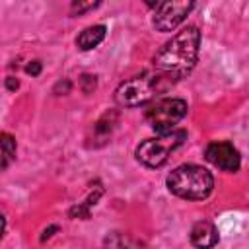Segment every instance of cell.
Segmentation results:
<instances>
[{
  "label": "cell",
  "instance_id": "2e32d148",
  "mask_svg": "<svg viewBox=\"0 0 249 249\" xmlns=\"http://www.w3.org/2000/svg\"><path fill=\"white\" fill-rule=\"evenodd\" d=\"M18 86H19V82H18L16 78H12V76H10V78H6V88H8L10 91L18 89Z\"/></svg>",
  "mask_w": 249,
  "mask_h": 249
},
{
  "label": "cell",
  "instance_id": "7a4b0ae2",
  "mask_svg": "<svg viewBox=\"0 0 249 249\" xmlns=\"http://www.w3.org/2000/svg\"><path fill=\"white\" fill-rule=\"evenodd\" d=\"M165 183L173 195L181 198H189V200H202L214 189L212 173L206 167L195 165V163H183L175 167L167 175Z\"/></svg>",
  "mask_w": 249,
  "mask_h": 249
},
{
  "label": "cell",
  "instance_id": "3957f363",
  "mask_svg": "<svg viewBox=\"0 0 249 249\" xmlns=\"http://www.w3.org/2000/svg\"><path fill=\"white\" fill-rule=\"evenodd\" d=\"M161 82H163V76H156V74L134 76V78L123 82L117 88L115 101L119 105H124V107L144 105L146 101H150L160 91V84Z\"/></svg>",
  "mask_w": 249,
  "mask_h": 249
},
{
  "label": "cell",
  "instance_id": "e0dca14e",
  "mask_svg": "<svg viewBox=\"0 0 249 249\" xmlns=\"http://www.w3.org/2000/svg\"><path fill=\"white\" fill-rule=\"evenodd\" d=\"M56 230H58L56 226H51L49 230H45V231H43V235H41V241H45V239H49V237L53 235V231H56Z\"/></svg>",
  "mask_w": 249,
  "mask_h": 249
},
{
  "label": "cell",
  "instance_id": "6da1fadb",
  "mask_svg": "<svg viewBox=\"0 0 249 249\" xmlns=\"http://www.w3.org/2000/svg\"><path fill=\"white\" fill-rule=\"evenodd\" d=\"M198 47H200V31L198 27L189 25L156 53L154 64L163 72H185L196 62Z\"/></svg>",
  "mask_w": 249,
  "mask_h": 249
},
{
  "label": "cell",
  "instance_id": "8992f818",
  "mask_svg": "<svg viewBox=\"0 0 249 249\" xmlns=\"http://www.w3.org/2000/svg\"><path fill=\"white\" fill-rule=\"evenodd\" d=\"M195 8L193 2H160L154 16V27L158 31H173Z\"/></svg>",
  "mask_w": 249,
  "mask_h": 249
},
{
  "label": "cell",
  "instance_id": "4fadbf2b",
  "mask_svg": "<svg viewBox=\"0 0 249 249\" xmlns=\"http://www.w3.org/2000/svg\"><path fill=\"white\" fill-rule=\"evenodd\" d=\"M97 6H99V2H88V4H82V2H74V4H72V12H78V14H82V12L93 10V8H97Z\"/></svg>",
  "mask_w": 249,
  "mask_h": 249
},
{
  "label": "cell",
  "instance_id": "9c48e42d",
  "mask_svg": "<svg viewBox=\"0 0 249 249\" xmlns=\"http://www.w3.org/2000/svg\"><path fill=\"white\" fill-rule=\"evenodd\" d=\"M105 25H91V27H86L78 39H76V45L82 49V51H89L93 47H97L103 39H105Z\"/></svg>",
  "mask_w": 249,
  "mask_h": 249
},
{
  "label": "cell",
  "instance_id": "7c38bea8",
  "mask_svg": "<svg viewBox=\"0 0 249 249\" xmlns=\"http://www.w3.org/2000/svg\"><path fill=\"white\" fill-rule=\"evenodd\" d=\"M80 82H82V89H84L86 93L93 91V89H95V84H97L95 76H91V74H84V76L80 78Z\"/></svg>",
  "mask_w": 249,
  "mask_h": 249
},
{
  "label": "cell",
  "instance_id": "5bb4252c",
  "mask_svg": "<svg viewBox=\"0 0 249 249\" xmlns=\"http://www.w3.org/2000/svg\"><path fill=\"white\" fill-rule=\"evenodd\" d=\"M25 70H27V74H31V76H39V72H41V62H39V60H33V62H29V64L25 66Z\"/></svg>",
  "mask_w": 249,
  "mask_h": 249
},
{
  "label": "cell",
  "instance_id": "5b68a950",
  "mask_svg": "<svg viewBox=\"0 0 249 249\" xmlns=\"http://www.w3.org/2000/svg\"><path fill=\"white\" fill-rule=\"evenodd\" d=\"M187 101L183 99H160L146 111V121L158 134H167L173 132V126L187 115Z\"/></svg>",
  "mask_w": 249,
  "mask_h": 249
},
{
  "label": "cell",
  "instance_id": "8fae6325",
  "mask_svg": "<svg viewBox=\"0 0 249 249\" xmlns=\"http://www.w3.org/2000/svg\"><path fill=\"white\" fill-rule=\"evenodd\" d=\"M14 158H16V140L12 134L2 132V169H8Z\"/></svg>",
  "mask_w": 249,
  "mask_h": 249
},
{
  "label": "cell",
  "instance_id": "52a82bcc",
  "mask_svg": "<svg viewBox=\"0 0 249 249\" xmlns=\"http://www.w3.org/2000/svg\"><path fill=\"white\" fill-rule=\"evenodd\" d=\"M204 158L216 165L218 169L222 171H237L239 169V152L233 148V144L230 142H212L208 144L206 152H204Z\"/></svg>",
  "mask_w": 249,
  "mask_h": 249
},
{
  "label": "cell",
  "instance_id": "9a60e30c",
  "mask_svg": "<svg viewBox=\"0 0 249 249\" xmlns=\"http://www.w3.org/2000/svg\"><path fill=\"white\" fill-rule=\"evenodd\" d=\"M70 88H72V84H70L68 80H62V82H58V84L54 86V89H53V91H54V93H58V91L62 89V93H68V91H70ZM58 95H60V93H58Z\"/></svg>",
  "mask_w": 249,
  "mask_h": 249
},
{
  "label": "cell",
  "instance_id": "277c9868",
  "mask_svg": "<svg viewBox=\"0 0 249 249\" xmlns=\"http://www.w3.org/2000/svg\"><path fill=\"white\" fill-rule=\"evenodd\" d=\"M185 138H187L185 130H173L167 134H160L158 138H148L140 142V146L136 148V158L140 163L148 167H160L161 163H165L169 154L183 144Z\"/></svg>",
  "mask_w": 249,
  "mask_h": 249
},
{
  "label": "cell",
  "instance_id": "ba28073f",
  "mask_svg": "<svg viewBox=\"0 0 249 249\" xmlns=\"http://www.w3.org/2000/svg\"><path fill=\"white\" fill-rule=\"evenodd\" d=\"M218 239H220V235L212 222H206V220L196 222L191 230V243L198 249H210L218 243Z\"/></svg>",
  "mask_w": 249,
  "mask_h": 249
},
{
  "label": "cell",
  "instance_id": "30bf717a",
  "mask_svg": "<svg viewBox=\"0 0 249 249\" xmlns=\"http://www.w3.org/2000/svg\"><path fill=\"white\" fill-rule=\"evenodd\" d=\"M105 247L107 249H142L140 243H136L134 239H130L128 235H123V233H111L105 239Z\"/></svg>",
  "mask_w": 249,
  "mask_h": 249
}]
</instances>
